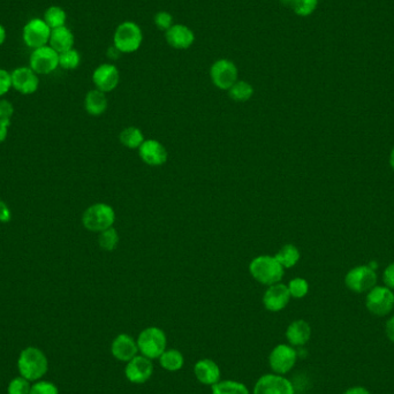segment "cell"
<instances>
[{
    "label": "cell",
    "instance_id": "1",
    "mask_svg": "<svg viewBox=\"0 0 394 394\" xmlns=\"http://www.w3.org/2000/svg\"><path fill=\"white\" fill-rule=\"evenodd\" d=\"M48 359L37 347H27L21 352L17 369L21 377L27 381H38L48 372Z\"/></svg>",
    "mask_w": 394,
    "mask_h": 394
},
{
    "label": "cell",
    "instance_id": "2",
    "mask_svg": "<svg viewBox=\"0 0 394 394\" xmlns=\"http://www.w3.org/2000/svg\"><path fill=\"white\" fill-rule=\"evenodd\" d=\"M249 272L256 282L271 286L280 282L285 273V268H282L275 256L262 255L252 259L249 264Z\"/></svg>",
    "mask_w": 394,
    "mask_h": 394
},
{
    "label": "cell",
    "instance_id": "3",
    "mask_svg": "<svg viewBox=\"0 0 394 394\" xmlns=\"http://www.w3.org/2000/svg\"><path fill=\"white\" fill-rule=\"evenodd\" d=\"M116 223V211L110 204L95 203L87 207L82 214V225L85 230L101 233L113 228Z\"/></svg>",
    "mask_w": 394,
    "mask_h": 394
},
{
    "label": "cell",
    "instance_id": "4",
    "mask_svg": "<svg viewBox=\"0 0 394 394\" xmlns=\"http://www.w3.org/2000/svg\"><path fill=\"white\" fill-rule=\"evenodd\" d=\"M136 343L141 355L150 360L160 359V355L167 350L166 334L163 329L157 327H146L141 331Z\"/></svg>",
    "mask_w": 394,
    "mask_h": 394
},
{
    "label": "cell",
    "instance_id": "5",
    "mask_svg": "<svg viewBox=\"0 0 394 394\" xmlns=\"http://www.w3.org/2000/svg\"><path fill=\"white\" fill-rule=\"evenodd\" d=\"M143 34L139 24L132 21H125L117 27L113 36V45L119 49L121 53H132L142 45Z\"/></svg>",
    "mask_w": 394,
    "mask_h": 394
},
{
    "label": "cell",
    "instance_id": "6",
    "mask_svg": "<svg viewBox=\"0 0 394 394\" xmlns=\"http://www.w3.org/2000/svg\"><path fill=\"white\" fill-rule=\"evenodd\" d=\"M366 307L375 316H386L394 308V293L386 286H375L368 292Z\"/></svg>",
    "mask_w": 394,
    "mask_h": 394
},
{
    "label": "cell",
    "instance_id": "7",
    "mask_svg": "<svg viewBox=\"0 0 394 394\" xmlns=\"http://www.w3.org/2000/svg\"><path fill=\"white\" fill-rule=\"evenodd\" d=\"M298 361V352L287 343H280L271 350L268 355V366L277 375L287 374L292 370Z\"/></svg>",
    "mask_w": 394,
    "mask_h": 394
},
{
    "label": "cell",
    "instance_id": "8",
    "mask_svg": "<svg viewBox=\"0 0 394 394\" xmlns=\"http://www.w3.org/2000/svg\"><path fill=\"white\" fill-rule=\"evenodd\" d=\"M51 31V28L49 27L44 19H31L22 31L24 44L33 50L45 46L50 41Z\"/></svg>",
    "mask_w": 394,
    "mask_h": 394
},
{
    "label": "cell",
    "instance_id": "9",
    "mask_svg": "<svg viewBox=\"0 0 394 394\" xmlns=\"http://www.w3.org/2000/svg\"><path fill=\"white\" fill-rule=\"evenodd\" d=\"M29 67L38 75L51 74L59 67V53L50 45L35 49L29 58Z\"/></svg>",
    "mask_w": 394,
    "mask_h": 394
},
{
    "label": "cell",
    "instance_id": "10",
    "mask_svg": "<svg viewBox=\"0 0 394 394\" xmlns=\"http://www.w3.org/2000/svg\"><path fill=\"white\" fill-rule=\"evenodd\" d=\"M376 282H377V275L368 265H361L352 268L345 278L347 289L354 293L369 292L376 286Z\"/></svg>",
    "mask_w": 394,
    "mask_h": 394
},
{
    "label": "cell",
    "instance_id": "11",
    "mask_svg": "<svg viewBox=\"0 0 394 394\" xmlns=\"http://www.w3.org/2000/svg\"><path fill=\"white\" fill-rule=\"evenodd\" d=\"M238 67L228 59H219L210 68L211 81L221 90H228L238 81Z\"/></svg>",
    "mask_w": 394,
    "mask_h": 394
},
{
    "label": "cell",
    "instance_id": "12",
    "mask_svg": "<svg viewBox=\"0 0 394 394\" xmlns=\"http://www.w3.org/2000/svg\"><path fill=\"white\" fill-rule=\"evenodd\" d=\"M252 394H296V390L282 375L266 374L257 379Z\"/></svg>",
    "mask_w": 394,
    "mask_h": 394
},
{
    "label": "cell",
    "instance_id": "13",
    "mask_svg": "<svg viewBox=\"0 0 394 394\" xmlns=\"http://www.w3.org/2000/svg\"><path fill=\"white\" fill-rule=\"evenodd\" d=\"M153 374V360L143 355H136L128 361L125 368V376L132 384H143L149 381Z\"/></svg>",
    "mask_w": 394,
    "mask_h": 394
},
{
    "label": "cell",
    "instance_id": "14",
    "mask_svg": "<svg viewBox=\"0 0 394 394\" xmlns=\"http://www.w3.org/2000/svg\"><path fill=\"white\" fill-rule=\"evenodd\" d=\"M12 88L22 95H33L40 87V78L31 67L15 68L10 73Z\"/></svg>",
    "mask_w": 394,
    "mask_h": 394
},
{
    "label": "cell",
    "instance_id": "15",
    "mask_svg": "<svg viewBox=\"0 0 394 394\" xmlns=\"http://www.w3.org/2000/svg\"><path fill=\"white\" fill-rule=\"evenodd\" d=\"M291 300L289 287L282 282L268 286L263 296V305L265 309L271 313H278L285 309Z\"/></svg>",
    "mask_w": 394,
    "mask_h": 394
},
{
    "label": "cell",
    "instance_id": "16",
    "mask_svg": "<svg viewBox=\"0 0 394 394\" xmlns=\"http://www.w3.org/2000/svg\"><path fill=\"white\" fill-rule=\"evenodd\" d=\"M139 156L150 166H162L166 163L169 153L163 143L157 139H146L139 148Z\"/></svg>",
    "mask_w": 394,
    "mask_h": 394
},
{
    "label": "cell",
    "instance_id": "17",
    "mask_svg": "<svg viewBox=\"0 0 394 394\" xmlns=\"http://www.w3.org/2000/svg\"><path fill=\"white\" fill-rule=\"evenodd\" d=\"M119 71L112 64H102L92 73V82L96 89L105 94L113 92L119 85Z\"/></svg>",
    "mask_w": 394,
    "mask_h": 394
},
{
    "label": "cell",
    "instance_id": "18",
    "mask_svg": "<svg viewBox=\"0 0 394 394\" xmlns=\"http://www.w3.org/2000/svg\"><path fill=\"white\" fill-rule=\"evenodd\" d=\"M165 40L171 48L175 50H187L194 44L195 34L191 28L185 24H173L165 33Z\"/></svg>",
    "mask_w": 394,
    "mask_h": 394
},
{
    "label": "cell",
    "instance_id": "19",
    "mask_svg": "<svg viewBox=\"0 0 394 394\" xmlns=\"http://www.w3.org/2000/svg\"><path fill=\"white\" fill-rule=\"evenodd\" d=\"M111 353L120 362H128L139 353L136 340L126 333L117 336L111 343Z\"/></svg>",
    "mask_w": 394,
    "mask_h": 394
},
{
    "label": "cell",
    "instance_id": "20",
    "mask_svg": "<svg viewBox=\"0 0 394 394\" xmlns=\"http://www.w3.org/2000/svg\"><path fill=\"white\" fill-rule=\"evenodd\" d=\"M194 375L200 384L212 386L221 381V368L211 359H202L195 363Z\"/></svg>",
    "mask_w": 394,
    "mask_h": 394
},
{
    "label": "cell",
    "instance_id": "21",
    "mask_svg": "<svg viewBox=\"0 0 394 394\" xmlns=\"http://www.w3.org/2000/svg\"><path fill=\"white\" fill-rule=\"evenodd\" d=\"M311 338V327L303 320H296L286 329V339L293 347H302L309 343Z\"/></svg>",
    "mask_w": 394,
    "mask_h": 394
},
{
    "label": "cell",
    "instance_id": "22",
    "mask_svg": "<svg viewBox=\"0 0 394 394\" xmlns=\"http://www.w3.org/2000/svg\"><path fill=\"white\" fill-rule=\"evenodd\" d=\"M74 42V35L71 33V29L64 26V27L52 29L49 43H50V46L52 49H55V51L58 53H62V52L73 49Z\"/></svg>",
    "mask_w": 394,
    "mask_h": 394
},
{
    "label": "cell",
    "instance_id": "23",
    "mask_svg": "<svg viewBox=\"0 0 394 394\" xmlns=\"http://www.w3.org/2000/svg\"><path fill=\"white\" fill-rule=\"evenodd\" d=\"M108 98L105 92H101L98 89H94L85 95V109L88 114L92 117L102 116L103 113L108 110Z\"/></svg>",
    "mask_w": 394,
    "mask_h": 394
},
{
    "label": "cell",
    "instance_id": "24",
    "mask_svg": "<svg viewBox=\"0 0 394 394\" xmlns=\"http://www.w3.org/2000/svg\"><path fill=\"white\" fill-rule=\"evenodd\" d=\"M160 363L164 370L175 372L184 367L185 357L179 350L171 348L160 355Z\"/></svg>",
    "mask_w": 394,
    "mask_h": 394
},
{
    "label": "cell",
    "instance_id": "25",
    "mask_svg": "<svg viewBox=\"0 0 394 394\" xmlns=\"http://www.w3.org/2000/svg\"><path fill=\"white\" fill-rule=\"evenodd\" d=\"M275 257L282 265V268H289L298 264L301 255H300L299 249L296 248V246L287 243V245L282 246V248L275 254Z\"/></svg>",
    "mask_w": 394,
    "mask_h": 394
},
{
    "label": "cell",
    "instance_id": "26",
    "mask_svg": "<svg viewBox=\"0 0 394 394\" xmlns=\"http://www.w3.org/2000/svg\"><path fill=\"white\" fill-rule=\"evenodd\" d=\"M120 142L128 149H139L142 143L146 141L142 130L137 127H127L120 132Z\"/></svg>",
    "mask_w": 394,
    "mask_h": 394
},
{
    "label": "cell",
    "instance_id": "27",
    "mask_svg": "<svg viewBox=\"0 0 394 394\" xmlns=\"http://www.w3.org/2000/svg\"><path fill=\"white\" fill-rule=\"evenodd\" d=\"M211 394H250V392L240 382L219 381L211 386Z\"/></svg>",
    "mask_w": 394,
    "mask_h": 394
},
{
    "label": "cell",
    "instance_id": "28",
    "mask_svg": "<svg viewBox=\"0 0 394 394\" xmlns=\"http://www.w3.org/2000/svg\"><path fill=\"white\" fill-rule=\"evenodd\" d=\"M228 96L232 101L245 103L252 98L254 95L252 85L247 81H237L231 88L228 89Z\"/></svg>",
    "mask_w": 394,
    "mask_h": 394
},
{
    "label": "cell",
    "instance_id": "29",
    "mask_svg": "<svg viewBox=\"0 0 394 394\" xmlns=\"http://www.w3.org/2000/svg\"><path fill=\"white\" fill-rule=\"evenodd\" d=\"M44 21L51 29L64 27L67 21V14L60 6H50L45 10Z\"/></svg>",
    "mask_w": 394,
    "mask_h": 394
},
{
    "label": "cell",
    "instance_id": "30",
    "mask_svg": "<svg viewBox=\"0 0 394 394\" xmlns=\"http://www.w3.org/2000/svg\"><path fill=\"white\" fill-rule=\"evenodd\" d=\"M119 234L114 228H110L101 232L98 237V245L105 252H113L119 245Z\"/></svg>",
    "mask_w": 394,
    "mask_h": 394
},
{
    "label": "cell",
    "instance_id": "31",
    "mask_svg": "<svg viewBox=\"0 0 394 394\" xmlns=\"http://www.w3.org/2000/svg\"><path fill=\"white\" fill-rule=\"evenodd\" d=\"M80 62H81V55L74 48L59 53V66L64 69L67 71L76 69L80 66Z\"/></svg>",
    "mask_w": 394,
    "mask_h": 394
},
{
    "label": "cell",
    "instance_id": "32",
    "mask_svg": "<svg viewBox=\"0 0 394 394\" xmlns=\"http://www.w3.org/2000/svg\"><path fill=\"white\" fill-rule=\"evenodd\" d=\"M287 287H289L291 298H294V299H302L309 292V284L306 279L300 278V277L292 279Z\"/></svg>",
    "mask_w": 394,
    "mask_h": 394
},
{
    "label": "cell",
    "instance_id": "33",
    "mask_svg": "<svg viewBox=\"0 0 394 394\" xmlns=\"http://www.w3.org/2000/svg\"><path fill=\"white\" fill-rule=\"evenodd\" d=\"M318 5V0H294L292 10L299 17H308L313 14Z\"/></svg>",
    "mask_w": 394,
    "mask_h": 394
},
{
    "label": "cell",
    "instance_id": "34",
    "mask_svg": "<svg viewBox=\"0 0 394 394\" xmlns=\"http://www.w3.org/2000/svg\"><path fill=\"white\" fill-rule=\"evenodd\" d=\"M31 382L24 377L14 378L10 381L7 388L8 394H29L31 393Z\"/></svg>",
    "mask_w": 394,
    "mask_h": 394
},
{
    "label": "cell",
    "instance_id": "35",
    "mask_svg": "<svg viewBox=\"0 0 394 394\" xmlns=\"http://www.w3.org/2000/svg\"><path fill=\"white\" fill-rule=\"evenodd\" d=\"M153 21H155L157 29H158V31H165V33L173 26V17H172V14L169 13V12H165V10H160V12L156 13V15L153 17Z\"/></svg>",
    "mask_w": 394,
    "mask_h": 394
},
{
    "label": "cell",
    "instance_id": "36",
    "mask_svg": "<svg viewBox=\"0 0 394 394\" xmlns=\"http://www.w3.org/2000/svg\"><path fill=\"white\" fill-rule=\"evenodd\" d=\"M29 394H59L58 388L51 382L40 381L31 385Z\"/></svg>",
    "mask_w": 394,
    "mask_h": 394
},
{
    "label": "cell",
    "instance_id": "37",
    "mask_svg": "<svg viewBox=\"0 0 394 394\" xmlns=\"http://www.w3.org/2000/svg\"><path fill=\"white\" fill-rule=\"evenodd\" d=\"M12 89V78L10 71L0 68V97L6 95Z\"/></svg>",
    "mask_w": 394,
    "mask_h": 394
},
{
    "label": "cell",
    "instance_id": "38",
    "mask_svg": "<svg viewBox=\"0 0 394 394\" xmlns=\"http://www.w3.org/2000/svg\"><path fill=\"white\" fill-rule=\"evenodd\" d=\"M14 114V106L7 99H0V119L10 120Z\"/></svg>",
    "mask_w": 394,
    "mask_h": 394
},
{
    "label": "cell",
    "instance_id": "39",
    "mask_svg": "<svg viewBox=\"0 0 394 394\" xmlns=\"http://www.w3.org/2000/svg\"><path fill=\"white\" fill-rule=\"evenodd\" d=\"M383 280L386 287L390 289H394V263L388 265V268H385L384 273H383Z\"/></svg>",
    "mask_w": 394,
    "mask_h": 394
},
{
    "label": "cell",
    "instance_id": "40",
    "mask_svg": "<svg viewBox=\"0 0 394 394\" xmlns=\"http://www.w3.org/2000/svg\"><path fill=\"white\" fill-rule=\"evenodd\" d=\"M10 219H12V211L8 204L3 200H0V223L6 224V223H10Z\"/></svg>",
    "mask_w": 394,
    "mask_h": 394
},
{
    "label": "cell",
    "instance_id": "41",
    "mask_svg": "<svg viewBox=\"0 0 394 394\" xmlns=\"http://www.w3.org/2000/svg\"><path fill=\"white\" fill-rule=\"evenodd\" d=\"M10 126V120L0 119V144L5 142L8 136V128Z\"/></svg>",
    "mask_w": 394,
    "mask_h": 394
},
{
    "label": "cell",
    "instance_id": "42",
    "mask_svg": "<svg viewBox=\"0 0 394 394\" xmlns=\"http://www.w3.org/2000/svg\"><path fill=\"white\" fill-rule=\"evenodd\" d=\"M385 333H386V336H388V340L394 343V315L386 322Z\"/></svg>",
    "mask_w": 394,
    "mask_h": 394
},
{
    "label": "cell",
    "instance_id": "43",
    "mask_svg": "<svg viewBox=\"0 0 394 394\" xmlns=\"http://www.w3.org/2000/svg\"><path fill=\"white\" fill-rule=\"evenodd\" d=\"M343 394H371V392L363 386H352V388H347Z\"/></svg>",
    "mask_w": 394,
    "mask_h": 394
},
{
    "label": "cell",
    "instance_id": "44",
    "mask_svg": "<svg viewBox=\"0 0 394 394\" xmlns=\"http://www.w3.org/2000/svg\"><path fill=\"white\" fill-rule=\"evenodd\" d=\"M120 55H121V52H120L119 49L116 48L114 45H112V46L108 50V57H109L111 60L119 59Z\"/></svg>",
    "mask_w": 394,
    "mask_h": 394
},
{
    "label": "cell",
    "instance_id": "45",
    "mask_svg": "<svg viewBox=\"0 0 394 394\" xmlns=\"http://www.w3.org/2000/svg\"><path fill=\"white\" fill-rule=\"evenodd\" d=\"M6 41V29L3 24H0V46Z\"/></svg>",
    "mask_w": 394,
    "mask_h": 394
},
{
    "label": "cell",
    "instance_id": "46",
    "mask_svg": "<svg viewBox=\"0 0 394 394\" xmlns=\"http://www.w3.org/2000/svg\"><path fill=\"white\" fill-rule=\"evenodd\" d=\"M390 165L394 171V148L392 149L391 155H390Z\"/></svg>",
    "mask_w": 394,
    "mask_h": 394
},
{
    "label": "cell",
    "instance_id": "47",
    "mask_svg": "<svg viewBox=\"0 0 394 394\" xmlns=\"http://www.w3.org/2000/svg\"><path fill=\"white\" fill-rule=\"evenodd\" d=\"M368 266H369V268H372V270H376V268H378V264L377 263L375 262V261H372V262L369 263V265H368Z\"/></svg>",
    "mask_w": 394,
    "mask_h": 394
},
{
    "label": "cell",
    "instance_id": "48",
    "mask_svg": "<svg viewBox=\"0 0 394 394\" xmlns=\"http://www.w3.org/2000/svg\"><path fill=\"white\" fill-rule=\"evenodd\" d=\"M280 1H282L284 5H286V6H292V3L294 0H280Z\"/></svg>",
    "mask_w": 394,
    "mask_h": 394
}]
</instances>
